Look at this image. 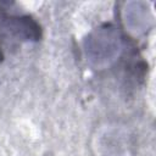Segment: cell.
Listing matches in <instances>:
<instances>
[{
    "mask_svg": "<svg viewBox=\"0 0 156 156\" xmlns=\"http://www.w3.org/2000/svg\"><path fill=\"white\" fill-rule=\"evenodd\" d=\"M122 48V37L112 24L96 28L84 41L87 58L95 67L108 66L119 56Z\"/></svg>",
    "mask_w": 156,
    "mask_h": 156,
    "instance_id": "cell-1",
    "label": "cell"
},
{
    "mask_svg": "<svg viewBox=\"0 0 156 156\" xmlns=\"http://www.w3.org/2000/svg\"><path fill=\"white\" fill-rule=\"evenodd\" d=\"M0 29L22 41H38L41 38L39 23L28 15H0Z\"/></svg>",
    "mask_w": 156,
    "mask_h": 156,
    "instance_id": "cell-2",
    "label": "cell"
},
{
    "mask_svg": "<svg viewBox=\"0 0 156 156\" xmlns=\"http://www.w3.org/2000/svg\"><path fill=\"white\" fill-rule=\"evenodd\" d=\"M2 60H4V54H2V51H1V48H0V65H1Z\"/></svg>",
    "mask_w": 156,
    "mask_h": 156,
    "instance_id": "cell-3",
    "label": "cell"
}]
</instances>
